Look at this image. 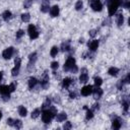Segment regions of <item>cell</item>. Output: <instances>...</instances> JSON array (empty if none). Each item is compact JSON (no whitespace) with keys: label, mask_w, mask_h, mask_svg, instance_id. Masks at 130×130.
Instances as JSON below:
<instances>
[{"label":"cell","mask_w":130,"mask_h":130,"mask_svg":"<svg viewBox=\"0 0 130 130\" xmlns=\"http://www.w3.org/2000/svg\"><path fill=\"white\" fill-rule=\"evenodd\" d=\"M40 114H41V110L40 109H36V110H34L32 111V113H31V118L32 119H37L39 116H40Z\"/></svg>","instance_id":"f1b7e54d"},{"label":"cell","mask_w":130,"mask_h":130,"mask_svg":"<svg viewBox=\"0 0 130 130\" xmlns=\"http://www.w3.org/2000/svg\"><path fill=\"white\" fill-rule=\"evenodd\" d=\"M82 5H83L82 1H81V0H78V1L75 3V9H76V10H80V9L82 8Z\"/></svg>","instance_id":"e575fe53"},{"label":"cell","mask_w":130,"mask_h":130,"mask_svg":"<svg viewBox=\"0 0 130 130\" xmlns=\"http://www.w3.org/2000/svg\"><path fill=\"white\" fill-rule=\"evenodd\" d=\"M90 7L93 11H101L103 9V3L101 0H90Z\"/></svg>","instance_id":"52a82bcc"},{"label":"cell","mask_w":130,"mask_h":130,"mask_svg":"<svg viewBox=\"0 0 130 130\" xmlns=\"http://www.w3.org/2000/svg\"><path fill=\"white\" fill-rule=\"evenodd\" d=\"M122 106H123V109H124L125 114H127V113H128V110H129V102H128V99H127V98H126L125 100H123Z\"/></svg>","instance_id":"484cf974"},{"label":"cell","mask_w":130,"mask_h":130,"mask_svg":"<svg viewBox=\"0 0 130 130\" xmlns=\"http://www.w3.org/2000/svg\"><path fill=\"white\" fill-rule=\"evenodd\" d=\"M13 127H15L16 129H20V128L22 127V122H21L20 120H18V119L14 120V122H13Z\"/></svg>","instance_id":"f546056e"},{"label":"cell","mask_w":130,"mask_h":130,"mask_svg":"<svg viewBox=\"0 0 130 130\" xmlns=\"http://www.w3.org/2000/svg\"><path fill=\"white\" fill-rule=\"evenodd\" d=\"M41 11L44 12V13L49 11V1L48 0H43L42 6H41Z\"/></svg>","instance_id":"d6986e66"},{"label":"cell","mask_w":130,"mask_h":130,"mask_svg":"<svg viewBox=\"0 0 130 130\" xmlns=\"http://www.w3.org/2000/svg\"><path fill=\"white\" fill-rule=\"evenodd\" d=\"M121 125H122V121L119 117L117 116H114L113 120H112V128L113 129H120L121 128Z\"/></svg>","instance_id":"30bf717a"},{"label":"cell","mask_w":130,"mask_h":130,"mask_svg":"<svg viewBox=\"0 0 130 130\" xmlns=\"http://www.w3.org/2000/svg\"><path fill=\"white\" fill-rule=\"evenodd\" d=\"M55 114L54 113H52V111L48 108V109H44L43 110V112H42V120H43V122L44 123H46V124H49L54 118H55Z\"/></svg>","instance_id":"7a4b0ae2"},{"label":"cell","mask_w":130,"mask_h":130,"mask_svg":"<svg viewBox=\"0 0 130 130\" xmlns=\"http://www.w3.org/2000/svg\"><path fill=\"white\" fill-rule=\"evenodd\" d=\"M71 83H72V79L70 77H66L62 81V87L63 88H68L71 85Z\"/></svg>","instance_id":"e0dca14e"},{"label":"cell","mask_w":130,"mask_h":130,"mask_svg":"<svg viewBox=\"0 0 130 130\" xmlns=\"http://www.w3.org/2000/svg\"><path fill=\"white\" fill-rule=\"evenodd\" d=\"M27 32H28V36H29V38L31 40H36L39 37V31L37 30V27H36L35 24H29L28 25Z\"/></svg>","instance_id":"5b68a950"},{"label":"cell","mask_w":130,"mask_h":130,"mask_svg":"<svg viewBox=\"0 0 130 130\" xmlns=\"http://www.w3.org/2000/svg\"><path fill=\"white\" fill-rule=\"evenodd\" d=\"M96 29H90L89 30V32H88V35H89V37H91V38H93V37H95V35H96Z\"/></svg>","instance_id":"60d3db41"},{"label":"cell","mask_w":130,"mask_h":130,"mask_svg":"<svg viewBox=\"0 0 130 130\" xmlns=\"http://www.w3.org/2000/svg\"><path fill=\"white\" fill-rule=\"evenodd\" d=\"M18 114L21 117H25L27 115V110L24 108V106H19L18 107Z\"/></svg>","instance_id":"cb8c5ba5"},{"label":"cell","mask_w":130,"mask_h":130,"mask_svg":"<svg viewBox=\"0 0 130 130\" xmlns=\"http://www.w3.org/2000/svg\"><path fill=\"white\" fill-rule=\"evenodd\" d=\"M92 94H93V98L95 99V100H99V99H101V96L103 95V89L100 87V86H96L94 89H92V92H91Z\"/></svg>","instance_id":"4fadbf2b"},{"label":"cell","mask_w":130,"mask_h":130,"mask_svg":"<svg viewBox=\"0 0 130 130\" xmlns=\"http://www.w3.org/2000/svg\"><path fill=\"white\" fill-rule=\"evenodd\" d=\"M31 4H32V0H24V2H23L24 8H29L31 6Z\"/></svg>","instance_id":"d590c367"},{"label":"cell","mask_w":130,"mask_h":130,"mask_svg":"<svg viewBox=\"0 0 130 130\" xmlns=\"http://www.w3.org/2000/svg\"><path fill=\"white\" fill-rule=\"evenodd\" d=\"M99 109H100V105H99V104H94L91 110H92V111H93V110H95V111H96V110H99Z\"/></svg>","instance_id":"f6af8a7d"},{"label":"cell","mask_w":130,"mask_h":130,"mask_svg":"<svg viewBox=\"0 0 130 130\" xmlns=\"http://www.w3.org/2000/svg\"><path fill=\"white\" fill-rule=\"evenodd\" d=\"M91 92H92V86H91V85H85V86H83V87L81 88V90H80V93H81V95H83V96H88Z\"/></svg>","instance_id":"8fae6325"},{"label":"cell","mask_w":130,"mask_h":130,"mask_svg":"<svg viewBox=\"0 0 130 130\" xmlns=\"http://www.w3.org/2000/svg\"><path fill=\"white\" fill-rule=\"evenodd\" d=\"M37 84H38V79H37L36 77H30V78L28 79V87H29L30 89H32Z\"/></svg>","instance_id":"ffe728a7"},{"label":"cell","mask_w":130,"mask_h":130,"mask_svg":"<svg viewBox=\"0 0 130 130\" xmlns=\"http://www.w3.org/2000/svg\"><path fill=\"white\" fill-rule=\"evenodd\" d=\"M41 86L44 88V89H47L49 87V75H48V72L45 71L43 76H42V79H41Z\"/></svg>","instance_id":"ba28073f"},{"label":"cell","mask_w":130,"mask_h":130,"mask_svg":"<svg viewBox=\"0 0 130 130\" xmlns=\"http://www.w3.org/2000/svg\"><path fill=\"white\" fill-rule=\"evenodd\" d=\"M28 59H29V62H28V66H27V69H28V70H30L31 66H34L35 62L37 61V53H36V52H34V53L29 54V56H28Z\"/></svg>","instance_id":"7c38bea8"},{"label":"cell","mask_w":130,"mask_h":130,"mask_svg":"<svg viewBox=\"0 0 130 130\" xmlns=\"http://www.w3.org/2000/svg\"><path fill=\"white\" fill-rule=\"evenodd\" d=\"M23 36H24V30L19 29V30L16 31V39H20V38L23 37Z\"/></svg>","instance_id":"8d00e7d4"},{"label":"cell","mask_w":130,"mask_h":130,"mask_svg":"<svg viewBox=\"0 0 130 130\" xmlns=\"http://www.w3.org/2000/svg\"><path fill=\"white\" fill-rule=\"evenodd\" d=\"M29 19H30L29 13H22V14H21V20H22L23 22H28Z\"/></svg>","instance_id":"4316f807"},{"label":"cell","mask_w":130,"mask_h":130,"mask_svg":"<svg viewBox=\"0 0 130 130\" xmlns=\"http://www.w3.org/2000/svg\"><path fill=\"white\" fill-rule=\"evenodd\" d=\"M129 1H130V0H124V2L122 3V5L124 6V8H126V9L129 8Z\"/></svg>","instance_id":"b9f144b4"},{"label":"cell","mask_w":130,"mask_h":130,"mask_svg":"<svg viewBox=\"0 0 130 130\" xmlns=\"http://www.w3.org/2000/svg\"><path fill=\"white\" fill-rule=\"evenodd\" d=\"M102 83H103V79L101 77H99V76L94 77V85L95 86H101Z\"/></svg>","instance_id":"d6a6232c"},{"label":"cell","mask_w":130,"mask_h":130,"mask_svg":"<svg viewBox=\"0 0 130 130\" xmlns=\"http://www.w3.org/2000/svg\"><path fill=\"white\" fill-rule=\"evenodd\" d=\"M116 22H117L118 26H121V25L123 24V22H124V16H123V14H122V13H119V14L117 15Z\"/></svg>","instance_id":"d4e9b609"},{"label":"cell","mask_w":130,"mask_h":130,"mask_svg":"<svg viewBox=\"0 0 130 130\" xmlns=\"http://www.w3.org/2000/svg\"><path fill=\"white\" fill-rule=\"evenodd\" d=\"M2 77H3V73L0 71V82H1V80H2Z\"/></svg>","instance_id":"bcb514c9"},{"label":"cell","mask_w":130,"mask_h":130,"mask_svg":"<svg viewBox=\"0 0 130 130\" xmlns=\"http://www.w3.org/2000/svg\"><path fill=\"white\" fill-rule=\"evenodd\" d=\"M58 67H59V63H58L57 61H54V62H52V63H51V68H52L53 70L58 69Z\"/></svg>","instance_id":"74e56055"},{"label":"cell","mask_w":130,"mask_h":130,"mask_svg":"<svg viewBox=\"0 0 130 130\" xmlns=\"http://www.w3.org/2000/svg\"><path fill=\"white\" fill-rule=\"evenodd\" d=\"M82 71H83V73L80 74V76H79V81H80L81 83H86V82L88 81V75H87L85 69H82Z\"/></svg>","instance_id":"5bb4252c"},{"label":"cell","mask_w":130,"mask_h":130,"mask_svg":"<svg viewBox=\"0 0 130 130\" xmlns=\"http://www.w3.org/2000/svg\"><path fill=\"white\" fill-rule=\"evenodd\" d=\"M98 47H99V41L98 40H93V41H91V42L88 43V48L92 52L95 51L98 49Z\"/></svg>","instance_id":"9a60e30c"},{"label":"cell","mask_w":130,"mask_h":130,"mask_svg":"<svg viewBox=\"0 0 130 130\" xmlns=\"http://www.w3.org/2000/svg\"><path fill=\"white\" fill-rule=\"evenodd\" d=\"M122 4V0H108V12L109 15L112 16L116 13L118 7Z\"/></svg>","instance_id":"6da1fadb"},{"label":"cell","mask_w":130,"mask_h":130,"mask_svg":"<svg viewBox=\"0 0 130 130\" xmlns=\"http://www.w3.org/2000/svg\"><path fill=\"white\" fill-rule=\"evenodd\" d=\"M0 94H2L4 101L9 100V98H10V91H9L8 85H1L0 84Z\"/></svg>","instance_id":"8992f818"},{"label":"cell","mask_w":130,"mask_h":130,"mask_svg":"<svg viewBox=\"0 0 130 130\" xmlns=\"http://www.w3.org/2000/svg\"><path fill=\"white\" fill-rule=\"evenodd\" d=\"M71 48H70V41H65V42H63L62 44H61V50L63 51V52H67V51H69Z\"/></svg>","instance_id":"ac0fdd59"},{"label":"cell","mask_w":130,"mask_h":130,"mask_svg":"<svg viewBox=\"0 0 130 130\" xmlns=\"http://www.w3.org/2000/svg\"><path fill=\"white\" fill-rule=\"evenodd\" d=\"M50 106H51V100H50L49 98H47L46 101L44 102L43 106H42V109H43V110H44V109H48Z\"/></svg>","instance_id":"4dcf8cb0"},{"label":"cell","mask_w":130,"mask_h":130,"mask_svg":"<svg viewBox=\"0 0 130 130\" xmlns=\"http://www.w3.org/2000/svg\"><path fill=\"white\" fill-rule=\"evenodd\" d=\"M2 118V113H1V111H0V119Z\"/></svg>","instance_id":"7dc6e473"},{"label":"cell","mask_w":130,"mask_h":130,"mask_svg":"<svg viewBox=\"0 0 130 130\" xmlns=\"http://www.w3.org/2000/svg\"><path fill=\"white\" fill-rule=\"evenodd\" d=\"M8 88H9V91H10V92H13V91L16 89V83H15V82H11V83L8 85Z\"/></svg>","instance_id":"836d02e7"},{"label":"cell","mask_w":130,"mask_h":130,"mask_svg":"<svg viewBox=\"0 0 130 130\" xmlns=\"http://www.w3.org/2000/svg\"><path fill=\"white\" fill-rule=\"evenodd\" d=\"M20 64H21V59L19 57H16L14 60V67L11 70V75L12 76H17L19 73V68H20Z\"/></svg>","instance_id":"277c9868"},{"label":"cell","mask_w":130,"mask_h":130,"mask_svg":"<svg viewBox=\"0 0 130 130\" xmlns=\"http://www.w3.org/2000/svg\"><path fill=\"white\" fill-rule=\"evenodd\" d=\"M58 51H59L58 47L54 46V47L51 49V51H50V55H51V57H56L57 54H58Z\"/></svg>","instance_id":"83f0119b"},{"label":"cell","mask_w":130,"mask_h":130,"mask_svg":"<svg viewBox=\"0 0 130 130\" xmlns=\"http://www.w3.org/2000/svg\"><path fill=\"white\" fill-rule=\"evenodd\" d=\"M50 14H51L52 17H56V16H58V14H59V6L54 5V6L50 9Z\"/></svg>","instance_id":"2e32d148"},{"label":"cell","mask_w":130,"mask_h":130,"mask_svg":"<svg viewBox=\"0 0 130 130\" xmlns=\"http://www.w3.org/2000/svg\"><path fill=\"white\" fill-rule=\"evenodd\" d=\"M11 17H12V13H11V11H9V10H5V11L2 13V18H3L5 21H8Z\"/></svg>","instance_id":"44dd1931"},{"label":"cell","mask_w":130,"mask_h":130,"mask_svg":"<svg viewBox=\"0 0 130 130\" xmlns=\"http://www.w3.org/2000/svg\"><path fill=\"white\" fill-rule=\"evenodd\" d=\"M13 122H14V120H13L12 118H9V119H7V124H8L9 126H13Z\"/></svg>","instance_id":"7bdbcfd3"},{"label":"cell","mask_w":130,"mask_h":130,"mask_svg":"<svg viewBox=\"0 0 130 130\" xmlns=\"http://www.w3.org/2000/svg\"><path fill=\"white\" fill-rule=\"evenodd\" d=\"M69 96H70L71 99H75V98H76V92H75V91H70Z\"/></svg>","instance_id":"ee69618b"},{"label":"cell","mask_w":130,"mask_h":130,"mask_svg":"<svg viewBox=\"0 0 130 130\" xmlns=\"http://www.w3.org/2000/svg\"><path fill=\"white\" fill-rule=\"evenodd\" d=\"M93 118V111L92 110H89L88 108L86 109V119L87 120H90Z\"/></svg>","instance_id":"1f68e13d"},{"label":"cell","mask_w":130,"mask_h":130,"mask_svg":"<svg viewBox=\"0 0 130 130\" xmlns=\"http://www.w3.org/2000/svg\"><path fill=\"white\" fill-rule=\"evenodd\" d=\"M108 73H109L111 76H117L118 73H119V69H118L117 67H111V68H109Z\"/></svg>","instance_id":"7402d4cb"},{"label":"cell","mask_w":130,"mask_h":130,"mask_svg":"<svg viewBox=\"0 0 130 130\" xmlns=\"http://www.w3.org/2000/svg\"><path fill=\"white\" fill-rule=\"evenodd\" d=\"M71 127H72V125H71V122L67 121V122H65V124H64V126H63V129L67 130V129H71Z\"/></svg>","instance_id":"f35d334b"},{"label":"cell","mask_w":130,"mask_h":130,"mask_svg":"<svg viewBox=\"0 0 130 130\" xmlns=\"http://www.w3.org/2000/svg\"><path fill=\"white\" fill-rule=\"evenodd\" d=\"M124 83H125V82H124V80H123V79H121V80H119V81H118V84H117V86H118V88H119L120 90L122 89V87H123Z\"/></svg>","instance_id":"ab89813d"},{"label":"cell","mask_w":130,"mask_h":130,"mask_svg":"<svg viewBox=\"0 0 130 130\" xmlns=\"http://www.w3.org/2000/svg\"><path fill=\"white\" fill-rule=\"evenodd\" d=\"M74 65H75V59H74L73 57L69 56V57L67 58V60L65 61V63H64L63 69H64L65 72H68V71H70V70L73 68Z\"/></svg>","instance_id":"3957f363"},{"label":"cell","mask_w":130,"mask_h":130,"mask_svg":"<svg viewBox=\"0 0 130 130\" xmlns=\"http://www.w3.org/2000/svg\"><path fill=\"white\" fill-rule=\"evenodd\" d=\"M13 53H14V49H13L12 47H9V48L5 49V50L2 52V57H3L5 60H8V59H10V58L12 57Z\"/></svg>","instance_id":"9c48e42d"},{"label":"cell","mask_w":130,"mask_h":130,"mask_svg":"<svg viewBox=\"0 0 130 130\" xmlns=\"http://www.w3.org/2000/svg\"><path fill=\"white\" fill-rule=\"evenodd\" d=\"M66 119H67L66 113H60V114H58V115L56 116V120H57L58 122H64Z\"/></svg>","instance_id":"603a6c76"}]
</instances>
